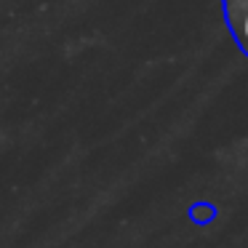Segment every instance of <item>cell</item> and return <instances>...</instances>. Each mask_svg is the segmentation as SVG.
<instances>
[{
  "instance_id": "obj_2",
  "label": "cell",
  "mask_w": 248,
  "mask_h": 248,
  "mask_svg": "<svg viewBox=\"0 0 248 248\" xmlns=\"http://www.w3.org/2000/svg\"><path fill=\"white\" fill-rule=\"evenodd\" d=\"M187 216L195 221V224H211V221L219 216V211H216L214 203H192L187 208Z\"/></svg>"
},
{
  "instance_id": "obj_1",
  "label": "cell",
  "mask_w": 248,
  "mask_h": 248,
  "mask_svg": "<svg viewBox=\"0 0 248 248\" xmlns=\"http://www.w3.org/2000/svg\"><path fill=\"white\" fill-rule=\"evenodd\" d=\"M221 11L232 40L248 56V0H221Z\"/></svg>"
}]
</instances>
